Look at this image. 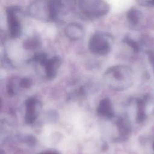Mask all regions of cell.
<instances>
[{
  "mask_svg": "<svg viewBox=\"0 0 154 154\" xmlns=\"http://www.w3.org/2000/svg\"><path fill=\"white\" fill-rule=\"evenodd\" d=\"M149 62L150 63V65L152 67L153 73H154V53H151L149 54Z\"/></svg>",
  "mask_w": 154,
  "mask_h": 154,
  "instance_id": "obj_14",
  "label": "cell"
},
{
  "mask_svg": "<svg viewBox=\"0 0 154 154\" xmlns=\"http://www.w3.org/2000/svg\"><path fill=\"white\" fill-rule=\"evenodd\" d=\"M36 100L35 99H28L26 103V119L27 122H32L36 116Z\"/></svg>",
  "mask_w": 154,
  "mask_h": 154,
  "instance_id": "obj_10",
  "label": "cell"
},
{
  "mask_svg": "<svg viewBox=\"0 0 154 154\" xmlns=\"http://www.w3.org/2000/svg\"><path fill=\"white\" fill-rule=\"evenodd\" d=\"M61 63V59L58 56H55L47 60L44 66H45L46 74L49 77L52 78L56 75Z\"/></svg>",
  "mask_w": 154,
  "mask_h": 154,
  "instance_id": "obj_7",
  "label": "cell"
},
{
  "mask_svg": "<svg viewBox=\"0 0 154 154\" xmlns=\"http://www.w3.org/2000/svg\"><path fill=\"white\" fill-rule=\"evenodd\" d=\"M99 113L105 116H109L111 114V105L108 99H105L101 102L99 107Z\"/></svg>",
  "mask_w": 154,
  "mask_h": 154,
  "instance_id": "obj_13",
  "label": "cell"
},
{
  "mask_svg": "<svg viewBox=\"0 0 154 154\" xmlns=\"http://www.w3.org/2000/svg\"><path fill=\"white\" fill-rule=\"evenodd\" d=\"M147 97H145L142 99H139L137 102V116L136 120L138 123L143 122L146 117V102Z\"/></svg>",
  "mask_w": 154,
  "mask_h": 154,
  "instance_id": "obj_8",
  "label": "cell"
},
{
  "mask_svg": "<svg viewBox=\"0 0 154 154\" xmlns=\"http://www.w3.org/2000/svg\"><path fill=\"white\" fill-rule=\"evenodd\" d=\"M23 46L27 49H35L41 46V40L38 36H32L25 40Z\"/></svg>",
  "mask_w": 154,
  "mask_h": 154,
  "instance_id": "obj_12",
  "label": "cell"
},
{
  "mask_svg": "<svg viewBox=\"0 0 154 154\" xmlns=\"http://www.w3.org/2000/svg\"><path fill=\"white\" fill-rule=\"evenodd\" d=\"M152 150H153V151L154 152V141H153V143H152Z\"/></svg>",
  "mask_w": 154,
  "mask_h": 154,
  "instance_id": "obj_15",
  "label": "cell"
},
{
  "mask_svg": "<svg viewBox=\"0 0 154 154\" xmlns=\"http://www.w3.org/2000/svg\"><path fill=\"white\" fill-rule=\"evenodd\" d=\"M28 14L31 17L43 22H51L49 0H37L28 8Z\"/></svg>",
  "mask_w": 154,
  "mask_h": 154,
  "instance_id": "obj_5",
  "label": "cell"
},
{
  "mask_svg": "<svg viewBox=\"0 0 154 154\" xmlns=\"http://www.w3.org/2000/svg\"><path fill=\"white\" fill-rule=\"evenodd\" d=\"M104 81L110 88L123 90L129 88L133 83V71L125 65L114 66L108 69L104 74Z\"/></svg>",
  "mask_w": 154,
  "mask_h": 154,
  "instance_id": "obj_1",
  "label": "cell"
},
{
  "mask_svg": "<svg viewBox=\"0 0 154 154\" xmlns=\"http://www.w3.org/2000/svg\"><path fill=\"white\" fill-rule=\"evenodd\" d=\"M46 154H53V153H46Z\"/></svg>",
  "mask_w": 154,
  "mask_h": 154,
  "instance_id": "obj_16",
  "label": "cell"
},
{
  "mask_svg": "<svg viewBox=\"0 0 154 154\" xmlns=\"http://www.w3.org/2000/svg\"><path fill=\"white\" fill-rule=\"evenodd\" d=\"M20 11L21 10L17 6H10L6 10L8 32L13 38H18L22 33L21 23L18 16Z\"/></svg>",
  "mask_w": 154,
  "mask_h": 154,
  "instance_id": "obj_4",
  "label": "cell"
},
{
  "mask_svg": "<svg viewBox=\"0 0 154 154\" xmlns=\"http://www.w3.org/2000/svg\"><path fill=\"white\" fill-rule=\"evenodd\" d=\"M141 13L138 9L132 8L127 13V19L130 24L133 26L137 25L141 18Z\"/></svg>",
  "mask_w": 154,
  "mask_h": 154,
  "instance_id": "obj_11",
  "label": "cell"
},
{
  "mask_svg": "<svg viewBox=\"0 0 154 154\" xmlns=\"http://www.w3.org/2000/svg\"><path fill=\"white\" fill-rule=\"evenodd\" d=\"M64 34L70 40L73 41L82 39L85 35L84 27L78 23H70L64 28Z\"/></svg>",
  "mask_w": 154,
  "mask_h": 154,
  "instance_id": "obj_6",
  "label": "cell"
},
{
  "mask_svg": "<svg viewBox=\"0 0 154 154\" xmlns=\"http://www.w3.org/2000/svg\"><path fill=\"white\" fill-rule=\"evenodd\" d=\"M112 38L111 34L99 31L91 35L88 42V48L95 54L105 55L111 50V41Z\"/></svg>",
  "mask_w": 154,
  "mask_h": 154,
  "instance_id": "obj_3",
  "label": "cell"
},
{
  "mask_svg": "<svg viewBox=\"0 0 154 154\" xmlns=\"http://www.w3.org/2000/svg\"><path fill=\"white\" fill-rule=\"evenodd\" d=\"M51 22L57 19L63 8V4L60 0H49Z\"/></svg>",
  "mask_w": 154,
  "mask_h": 154,
  "instance_id": "obj_9",
  "label": "cell"
},
{
  "mask_svg": "<svg viewBox=\"0 0 154 154\" xmlns=\"http://www.w3.org/2000/svg\"><path fill=\"white\" fill-rule=\"evenodd\" d=\"M78 6L81 13L90 19L105 16L110 10L106 0H78Z\"/></svg>",
  "mask_w": 154,
  "mask_h": 154,
  "instance_id": "obj_2",
  "label": "cell"
}]
</instances>
